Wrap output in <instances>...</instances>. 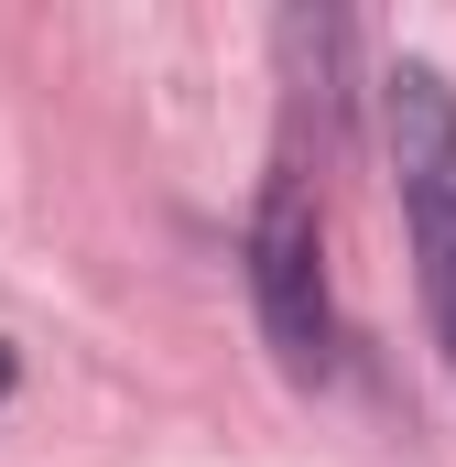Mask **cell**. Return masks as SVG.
Segmentation results:
<instances>
[{"label": "cell", "instance_id": "6da1fadb", "mask_svg": "<svg viewBox=\"0 0 456 467\" xmlns=\"http://www.w3.org/2000/svg\"><path fill=\"white\" fill-rule=\"evenodd\" d=\"M250 305H261V337L294 380H326L337 358V316H326V239H316V196L294 174V152L261 174V207H250Z\"/></svg>", "mask_w": 456, "mask_h": 467}, {"label": "cell", "instance_id": "7a4b0ae2", "mask_svg": "<svg viewBox=\"0 0 456 467\" xmlns=\"http://www.w3.org/2000/svg\"><path fill=\"white\" fill-rule=\"evenodd\" d=\"M380 141H391L402 218H446L456 207V88L435 66H391L380 77Z\"/></svg>", "mask_w": 456, "mask_h": 467}, {"label": "cell", "instance_id": "277c9868", "mask_svg": "<svg viewBox=\"0 0 456 467\" xmlns=\"http://www.w3.org/2000/svg\"><path fill=\"white\" fill-rule=\"evenodd\" d=\"M11 380H22V358H11V337H0V402H11Z\"/></svg>", "mask_w": 456, "mask_h": 467}, {"label": "cell", "instance_id": "3957f363", "mask_svg": "<svg viewBox=\"0 0 456 467\" xmlns=\"http://www.w3.org/2000/svg\"><path fill=\"white\" fill-rule=\"evenodd\" d=\"M413 261H424V316H435V337L456 358V207L446 218H413Z\"/></svg>", "mask_w": 456, "mask_h": 467}]
</instances>
